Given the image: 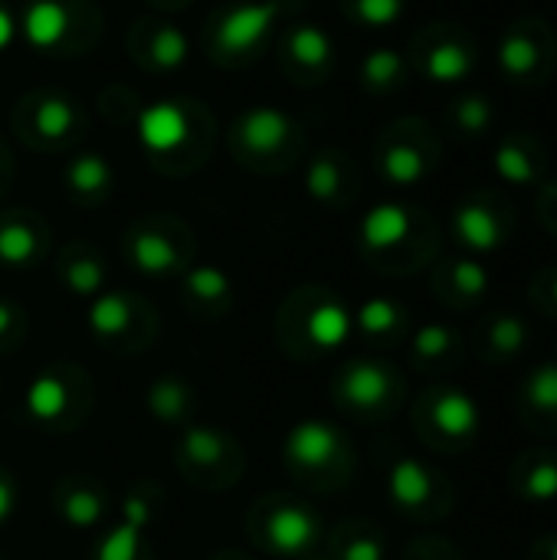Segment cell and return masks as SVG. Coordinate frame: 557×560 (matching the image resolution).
Returning a JSON list of instances; mask_svg holds the SVG:
<instances>
[{
    "mask_svg": "<svg viewBox=\"0 0 557 560\" xmlns=\"http://www.w3.org/2000/svg\"><path fill=\"white\" fill-rule=\"evenodd\" d=\"M207 560H250L246 555H240V551H217V555H210Z\"/></svg>",
    "mask_w": 557,
    "mask_h": 560,
    "instance_id": "obj_46",
    "label": "cell"
},
{
    "mask_svg": "<svg viewBox=\"0 0 557 560\" xmlns=\"http://www.w3.org/2000/svg\"><path fill=\"white\" fill-rule=\"evenodd\" d=\"M250 541L276 560H312L322 548V515L292 492H272L253 502L246 515Z\"/></svg>",
    "mask_w": 557,
    "mask_h": 560,
    "instance_id": "obj_2",
    "label": "cell"
},
{
    "mask_svg": "<svg viewBox=\"0 0 557 560\" xmlns=\"http://www.w3.org/2000/svg\"><path fill=\"white\" fill-rule=\"evenodd\" d=\"M305 190L315 203H338L341 200V190H345V171H341V161L328 151V154H318L312 164H309V174H305Z\"/></svg>",
    "mask_w": 557,
    "mask_h": 560,
    "instance_id": "obj_30",
    "label": "cell"
},
{
    "mask_svg": "<svg viewBox=\"0 0 557 560\" xmlns=\"http://www.w3.org/2000/svg\"><path fill=\"white\" fill-rule=\"evenodd\" d=\"M473 72V52L460 43H440L427 56V75L433 82H463Z\"/></svg>",
    "mask_w": 557,
    "mask_h": 560,
    "instance_id": "obj_31",
    "label": "cell"
},
{
    "mask_svg": "<svg viewBox=\"0 0 557 560\" xmlns=\"http://www.w3.org/2000/svg\"><path fill=\"white\" fill-rule=\"evenodd\" d=\"M0 560H7V558H0Z\"/></svg>",
    "mask_w": 557,
    "mask_h": 560,
    "instance_id": "obj_50",
    "label": "cell"
},
{
    "mask_svg": "<svg viewBox=\"0 0 557 560\" xmlns=\"http://www.w3.org/2000/svg\"><path fill=\"white\" fill-rule=\"evenodd\" d=\"M548 560H557V538L552 541V548H548Z\"/></svg>",
    "mask_w": 557,
    "mask_h": 560,
    "instance_id": "obj_47",
    "label": "cell"
},
{
    "mask_svg": "<svg viewBox=\"0 0 557 560\" xmlns=\"http://www.w3.org/2000/svg\"><path fill=\"white\" fill-rule=\"evenodd\" d=\"M381 171H384V177H387L391 184H397V187H414V184H420L423 174H427V158H423V151H420L417 144L397 141V144L384 148V154H381Z\"/></svg>",
    "mask_w": 557,
    "mask_h": 560,
    "instance_id": "obj_29",
    "label": "cell"
},
{
    "mask_svg": "<svg viewBox=\"0 0 557 560\" xmlns=\"http://www.w3.org/2000/svg\"><path fill=\"white\" fill-rule=\"evenodd\" d=\"M46 253V230L33 213H7L0 217V266L30 269Z\"/></svg>",
    "mask_w": 557,
    "mask_h": 560,
    "instance_id": "obj_18",
    "label": "cell"
},
{
    "mask_svg": "<svg viewBox=\"0 0 557 560\" xmlns=\"http://www.w3.org/2000/svg\"><path fill=\"white\" fill-rule=\"evenodd\" d=\"M443 479L420 459L401 456L387 469V499L397 512L410 518H430L440 509Z\"/></svg>",
    "mask_w": 557,
    "mask_h": 560,
    "instance_id": "obj_11",
    "label": "cell"
},
{
    "mask_svg": "<svg viewBox=\"0 0 557 560\" xmlns=\"http://www.w3.org/2000/svg\"><path fill=\"white\" fill-rule=\"evenodd\" d=\"M355 331L368 341H387V338H397L407 325V312L387 299V295H374L368 299L355 315Z\"/></svg>",
    "mask_w": 557,
    "mask_h": 560,
    "instance_id": "obj_26",
    "label": "cell"
},
{
    "mask_svg": "<svg viewBox=\"0 0 557 560\" xmlns=\"http://www.w3.org/2000/svg\"><path fill=\"white\" fill-rule=\"evenodd\" d=\"M16 505H20L16 479H13V472H10V469H3V466H0V532L13 522Z\"/></svg>",
    "mask_w": 557,
    "mask_h": 560,
    "instance_id": "obj_44",
    "label": "cell"
},
{
    "mask_svg": "<svg viewBox=\"0 0 557 560\" xmlns=\"http://www.w3.org/2000/svg\"><path fill=\"white\" fill-rule=\"evenodd\" d=\"M519 489L525 499L532 502H557V459L545 456L538 459L522 479H519Z\"/></svg>",
    "mask_w": 557,
    "mask_h": 560,
    "instance_id": "obj_39",
    "label": "cell"
},
{
    "mask_svg": "<svg viewBox=\"0 0 557 560\" xmlns=\"http://www.w3.org/2000/svg\"><path fill=\"white\" fill-rule=\"evenodd\" d=\"M525 400L538 413H557V361H548L529 374L525 384Z\"/></svg>",
    "mask_w": 557,
    "mask_h": 560,
    "instance_id": "obj_40",
    "label": "cell"
},
{
    "mask_svg": "<svg viewBox=\"0 0 557 560\" xmlns=\"http://www.w3.org/2000/svg\"><path fill=\"white\" fill-rule=\"evenodd\" d=\"M496 171H499V177L509 180V184H532L535 174H538L532 154H529L522 144H515V141H506V144L496 151Z\"/></svg>",
    "mask_w": 557,
    "mask_h": 560,
    "instance_id": "obj_38",
    "label": "cell"
},
{
    "mask_svg": "<svg viewBox=\"0 0 557 560\" xmlns=\"http://www.w3.org/2000/svg\"><path fill=\"white\" fill-rule=\"evenodd\" d=\"M92 560H151L148 541H144V528L118 518V525H112L98 538Z\"/></svg>",
    "mask_w": 557,
    "mask_h": 560,
    "instance_id": "obj_28",
    "label": "cell"
},
{
    "mask_svg": "<svg viewBox=\"0 0 557 560\" xmlns=\"http://www.w3.org/2000/svg\"><path fill=\"white\" fill-rule=\"evenodd\" d=\"M414 233V213L404 203H378L361 220V249L384 256L401 249Z\"/></svg>",
    "mask_w": 557,
    "mask_h": 560,
    "instance_id": "obj_19",
    "label": "cell"
},
{
    "mask_svg": "<svg viewBox=\"0 0 557 560\" xmlns=\"http://www.w3.org/2000/svg\"><path fill=\"white\" fill-rule=\"evenodd\" d=\"M332 397L345 413L361 420H378L397 407L401 377L391 364L378 358H355L335 374Z\"/></svg>",
    "mask_w": 557,
    "mask_h": 560,
    "instance_id": "obj_6",
    "label": "cell"
},
{
    "mask_svg": "<svg viewBox=\"0 0 557 560\" xmlns=\"http://www.w3.org/2000/svg\"><path fill=\"white\" fill-rule=\"evenodd\" d=\"M423 423L430 433L450 443H466L483 427V410L473 394L460 387H440L423 400Z\"/></svg>",
    "mask_w": 557,
    "mask_h": 560,
    "instance_id": "obj_13",
    "label": "cell"
},
{
    "mask_svg": "<svg viewBox=\"0 0 557 560\" xmlns=\"http://www.w3.org/2000/svg\"><path fill=\"white\" fill-rule=\"evenodd\" d=\"M79 128V108L66 95H39L33 98V135L49 144H62Z\"/></svg>",
    "mask_w": 557,
    "mask_h": 560,
    "instance_id": "obj_25",
    "label": "cell"
},
{
    "mask_svg": "<svg viewBox=\"0 0 557 560\" xmlns=\"http://www.w3.org/2000/svg\"><path fill=\"white\" fill-rule=\"evenodd\" d=\"M450 289L453 295L466 299V302H476L489 292V272L483 262L476 259H456L450 266Z\"/></svg>",
    "mask_w": 557,
    "mask_h": 560,
    "instance_id": "obj_37",
    "label": "cell"
},
{
    "mask_svg": "<svg viewBox=\"0 0 557 560\" xmlns=\"http://www.w3.org/2000/svg\"><path fill=\"white\" fill-rule=\"evenodd\" d=\"M23 410L43 433H72L92 410V381L82 368L56 361L46 364L23 394Z\"/></svg>",
    "mask_w": 557,
    "mask_h": 560,
    "instance_id": "obj_4",
    "label": "cell"
},
{
    "mask_svg": "<svg viewBox=\"0 0 557 560\" xmlns=\"http://www.w3.org/2000/svg\"><path fill=\"white\" fill-rule=\"evenodd\" d=\"M23 335H26V318H23L20 305L0 299V354L16 351V345L23 341Z\"/></svg>",
    "mask_w": 557,
    "mask_h": 560,
    "instance_id": "obj_42",
    "label": "cell"
},
{
    "mask_svg": "<svg viewBox=\"0 0 557 560\" xmlns=\"http://www.w3.org/2000/svg\"><path fill=\"white\" fill-rule=\"evenodd\" d=\"M456 351V331L433 322V325H423L417 335H414V361L417 364H440L446 361L450 354Z\"/></svg>",
    "mask_w": 557,
    "mask_h": 560,
    "instance_id": "obj_33",
    "label": "cell"
},
{
    "mask_svg": "<svg viewBox=\"0 0 557 560\" xmlns=\"http://www.w3.org/2000/svg\"><path fill=\"white\" fill-rule=\"evenodd\" d=\"M279 16L276 0H246L230 7L217 26H213V46L223 59H246L259 52L263 39H269V30Z\"/></svg>",
    "mask_w": 557,
    "mask_h": 560,
    "instance_id": "obj_10",
    "label": "cell"
},
{
    "mask_svg": "<svg viewBox=\"0 0 557 560\" xmlns=\"http://www.w3.org/2000/svg\"><path fill=\"white\" fill-rule=\"evenodd\" d=\"M282 466L299 486L335 492L348 482L355 456L348 436L335 423L312 417L289 427L282 440Z\"/></svg>",
    "mask_w": 557,
    "mask_h": 560,
    "instance_id": "obj_3",
    "label": "cell"
},
{
    "mask_svg": "<svg viewBox=\"0 0 557 560\" xmlns=\"http://www.w3.org/2000/svg\"><path fill=\"white\" fill-rule=\"evenodd\" d=\"M138 141L151 158H177L194 135L190 125V112L181 102H154L148 108H141L138 115Z\"/></svg>",
    "mask_w": 557,
    "mask_h": 560,
    "instance_id": "obj_12",
    "label": "cell"
},
{
    "mask_svg": "<svg viewBox=\"0 0 557 560\" xmlns=\"http://www.w3.org/2000/svg\"><path fill=\"white\" fill-rule=\"evenodd\" d=\"M335 46L332 36L322 26L312 23H299L295 30H289L286 36V59L295 66L299 75H325L332 66Z\"/></svg>",
    "mask_w": 557,
    "mask_h": 560,
    "instance_id": "obj_21",
    "label": "cell"
},
{
    "mask_svg": "<svg viewBox=\"0 0 557 560\" xmlns=\"http://www.w3.org/2000/svg\"><path fill=\"white\" fill-rule=\"evenodd\" d=\"M56 276L72 299L92 302L105 292V262L89 243H72L69 249H62Z\"/></svg>",
    "mask_w": 557,
    "mask_h": 560,
    "instance_id": "obj_20",
    "label": "cell"
},
{
    "mask_svg": "<svg viewBox=\"0 0 557 560\" xmlns=\"http://www.w3.org/2000/svg\"><path fill=\"white\" fill-rule=\"evenodd\" d=\"M138 46H141L138 52L144 56V62L151 69H161V72H177L187 62V56H190L187 36L177 26H171V23H158Z\"/></svg>",
    "mask_w": 557,
    "mask_h": 560,
    "instance_id": "obj_27",
    "label": "cell"
},
{
    "mask_svg": "<svg viewBox=\"0 0 557 560\" xmlns=\"http://www.w3.org/2000/svg\"><path fill=\"white\" fill-rule=\"evenodd\" d=\"M355 335V318L348 305L328 289L292 292L276 315V341L295 361H315L341 351Z\"/></svg>",
    "mask_w": 557,
    "mask_h": 560,
    "instance_id": "obj_1",
    "label": "cell"
},
{
    "mask_svg": "<svg viewBox=\"0 0 557 560\" xmlns=\"http://www.w3.org/2000/svg\"><path fill=\"white\" fill-rule=\"evenodd\" d=\"M401 75H404V59H401L397 49L381 46V49L368 52L364 62H361V79L371 89H391Z\"/></svg>",
    "mask_w": 557,
    "mask_h": 560,
    "instance_id": "obj_35",
    "label": "cell"
},
{
    "mask_svg": "<svg viewBox=\"0 0 557 560\" xmlns=\"http://www.w3.org/2000/svg\"><path fill=\"white\" fill-rule=\"evenodd\" d=\"M332 560H387V541L374 525L364 522H345L328 538Z\"/></svg>",
    "mask_w": 557,
    "mask_h": 560,
    "instance_id": "obj_24",
    "label": "cell"
},
{
    "mask_svg": "<svg viewBox=\"0 0 557 560\" xmlns=\"http://www.w3.org/2000/svg\"><path fill=\"white\" fill-rule=\"evenodd\" d=\"M404 13V0H355V16L364 26H391Z\"/></svg>",
    "mask_w": 557,
    "mask_h": 560,
    "instance_id": "obj_41",
    "label": "cell"
},
{
    "mask_svg": "<svg viewBox=\"0 0 557 560\" xmlns=\"http://www.w3.org/2000/svg\"><path fill=\"white\" fill-rule=\"evenodd\" d=\"M456 118H460V125H463L466 131L479 135V131H486V128H489V121H492V105H489L483 95H469V98H463V102H460Z\"/></svg>",
    "mask_w": 557,
    "mask_h": 560,
    "instance_id": "obj_43",
    "label": "cell"
},
{
    "mask_svg": "<svg viewBox=\"0 0 557 560\" xmlns=\"http://www.w3.org/2000/svg\"><path fill=\"white\" fill-rule=\"evenodd\" d=\"M16 30H20V26H16V16H13V10L0 3V52H3V49H10V43H13Z\"/></svg>",
    "mask_w": 557,
    "mask_h": 560,
    "instance_id": "obj_45",
    "label": "cell"
},
{
    "mask_svg": "<svg viewBox=\"0 0 557 560\" xmlns=\"http://www.w3.org/2000/svg\"><path fill=\"white\" fill-rule=\"evenodd\" d=\"M144 410H148V417L154 423L171 427V430H184V427L194 423L197 390L181 374H161L144 390Z\"/></svg>",
    "mask_w": 557,
    "mask_h": 560,
    "instance_id": "obj_16",
    "label": "cell"
},
{
    "mask_svg": "<svg viewBox=\"0 0 557 560\" xmlns=\"http://www.w3.org/2000/svg\"><path fill=\"white\" fill-rule=\"evenodd\" d=\"M161 502H164L161 489H154L151 482H138L135 489H128V495L121 502V522H131L148 532L161 512Z\"/></svg>",
    "mask_w": 557,
    "mask_h": 560,
    "instance_id": "obj_34",
    "label": "cell"
},
{
    "mask_svg": "<svg viewBox=\"0 0 557 560\" xmlns=\"http://www.w3.org/2000/svg\"><path fill=\"white\" fill-rule=\"evenodd\" d=\"M499 66L506 75H532L538 69V43L522 33V30H512L502 46H499Z\"/></svg>",
    "mask_w": 557,
    "mask_h": 560,
    "instance_id": "obj_32",
    "label": "cell"
},
{
    "mask_svg": "<svg viewBox=\"0 0 557 560\" xmlns=\"http://www.w3.org/2000/svg\"><path fill=\"white\" fill-rule=\"evenodd\" d=\"M529 345V325L515 315H499L492 318L489 325V348L499 354V358H515L522 354Z\"/></svg>",
    "mask_w": 557,
    "mask_h": 560,
    "instance_id": "obj_36",
    "label": "cell"
},
{
    "mask_svg": "<svg viewBox=\"0 0 557 560\" xmlns=\"http://www.w3.org/2000/svg\"><path fill=\"white\" fill-rule=\"evenodd\" d=\"M552 302H555V305H557V279H555V282H552Z\"/></svg>",
    "mask_w": 557,
    "mask_h": 560,
    "instance_id": "obj_48",
    "label": "cell"
},
{
    "mask_svg": "<svg viewBox=\"0 0 557 560\" xmlns=\"http://www.w3.org/2000/svg\"><path fill=\"white\" fill-rule=\"evenodd\" d=\"M181 299L200 322H217L233 305V279L220 266H187L181 272Z\"/></svg>",
    "mask_w": 557,
    "mask_h": 560,
    "instance_id": "obj_15",
    "label": "cell"
},
{
    "mask_svg": "<svg viewBox=\"0 0 557 560\" xmlns=\"http://www.w3.org/2000/svg\"><path fill=\"white\" fill-rule=\"evenodd\" d=\"M125 259L144 279H167L187 269L190 246H187L184 230L171 226L167 220H144L128 230Z\"/></svg>",
    "mask_w": 557,
    "mask_h": 560,
    "instance_id": "obj_9",
    "label": "cell"
},
{
    "mask_svg": "<svg viewBox=\"0 0 557 560\" xmlns=\"http://www.w3.org/2000/svg\"><path fill=\"white\" fill-rule=\"evenodd\" d=\"M89 331L95 341H102L108 351L118 354H138L154 331L148 305L121 289H105L89 302Z\"/></svg>",
    "mask_w": 557,
    "mask_h": 560,
    "instance_id": "obj_7",
    "label": "cell"
},
{
    "mask_svg": "<svg viewBox=\"0 0 557 560\" xmlns=\"http://www.w3.org/2000/svg\"><path fill=\"white\" fill-rule=\"evenodd\" d=\"M440 560H450V558H440Z\"/></svg>",
    "mask_w": 557,
    "mask_h": 560,
    "instance_id": "obj_49",
    "label": "cell"
},
{
    "mask_svg": "<svg viewBox=\"0 0 557 560\" xmlns=\"http://www.w3.org/2000/svg\"><path fill=\"white\" fill-rule=\"evenodd\" d=\"M16 26L36 52H56L72 33V10L66 0H33L26 3Z\"/></svg>",
    "mask_w": 557,
    "mask_h": 560,
    "instance_id": "obj_17",
    "label": "cell"
},
{
    "mask_svg": "<svg viewBox=\"0 0 557 560\" xmlns=\"http://www.w3.org/2000/svg\"><path fill=\"white\" fill-rule=\"evenodd\" d=\"M66 190H69L72 200H79L85 207L105 200L108 190H112V164L95 151H85V154L72 158L69 167H66Z\"/></svg>",
    "mask_w": 557,
    "mask_h": 560,
    "instance_id": "obj_22",
    "label": "cell"
},
{
    "mask_svg": "<svg viewBox=\"0 0 557 560\" xmlns=\"http://www.w3.org/2000/svg\"><path fill=\"white\" fill-rule=\"evenodd\" d=\"M53 512L72 532H95L108 512V492L92 476H62L53 486Z\"/></svg>",
    "mask_w": 557,
    "mask_h": 560,
    "instance_id": "obj_14",
    "label": "cell"
},
{
    "mask_svg": "<svg viewBox=\"0 0 557 560\" xmlns=\"http://www.w3.org/2000/svg\"><path fill=\"white\" fill-rule=\"evenodd\" d=\"M177 469L181 476L207 492H223L240 482L246 469L243 446L220 427L190 423L177 430Z\"/></svg>",
    "mask_w": 557,
    "mask_h": 560,
    "instance_id": "obj_5",
    "label": "cell"
},
{
    "mask_svg": "<svg viewBox=\"0 0 557 560\" xmlns=\"http://www.w3.org/2000/svg\"><path fill=\"white\" fill-rule=\"evenodd\" d=\"M453 230L460 243L469 246L473 253H492L502 246V236H506L499 217L486 203H463L453 217Z\"/></svg>",
    "mask_w": 557,
    "mask_h": 560,
    "instance_id": "obj_23",
    "label": "cell"
},
{
    "mask_svg": "<svg viewBox=\"0 0 557 560\" xmlns=\"http://www.w3.org/2000/svg\"><path fill=\"white\" fill-rule=\"evenodd\" d=\"M295 138H299V125L272 105H256L246 108L236 121H233V151L236 158L250 161V164H286L289 151H295Z\"/></svg>",
    "mask_w": 557,
    "mask_h": 560,
    "instance_id": "obj_8",
    "label": "cell"
}]
</instances>
